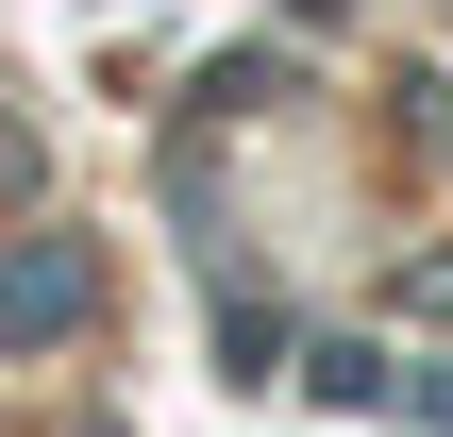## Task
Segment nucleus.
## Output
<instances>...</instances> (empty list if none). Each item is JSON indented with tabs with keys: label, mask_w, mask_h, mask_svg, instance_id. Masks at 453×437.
I'll return each mask as SVG.
<instances>
[{
	"label": "nucleus",
	"mask_w": 453,
	"mask_h": 437,
	"mask_svg": "<svg viewBox=\"0 0 453 437\" xmlns=\"http://www.w3.org/2000/svg\"><path fill=\"white\" fill-rule=\"evenodd\" d=\"M84 320V253H17L0 269V337H67Z\"/></svg>",
	"instance_id": "1"
}]
</instances>
